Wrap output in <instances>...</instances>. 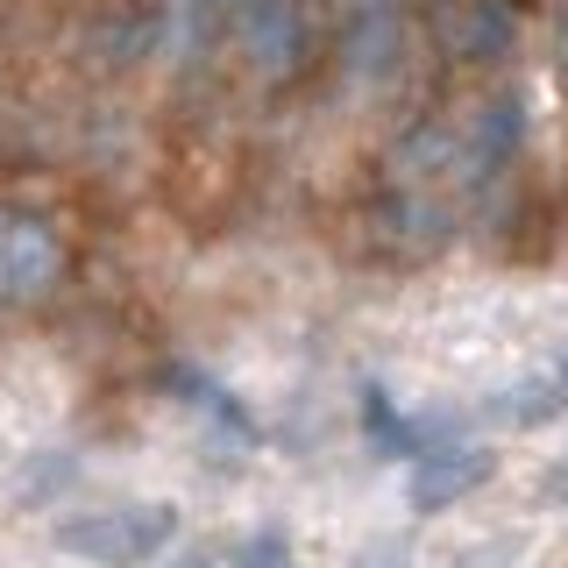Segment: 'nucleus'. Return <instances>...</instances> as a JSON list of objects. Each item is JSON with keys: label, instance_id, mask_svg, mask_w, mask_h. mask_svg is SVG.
I'll list each match as a JSON object with an SVG mask.
<instances>
[{"label": "nucleus", "instance_id": "nucleus-4", "mask_svg": "<svg viewBox=\"0 0 568 568\" xmlns=\"http://www.w3.org/2000/svg\"><path fill=\"white\" fill-rule=\"evenodd\" d=\"M526 150V93H497L469 114V135H462V178L469 185H490L497 171H511V156Z\"/></svg>", "mask_w": 568, "mask_h": 568}, {"label": "nucleus", "instance_id": "nucleus-5", "mask_svg": "<svg viewBox=\"0 0 568 568\" xmlns=\"http://www.w3.org/2000/svg\"><path fill=\"white\" fill-rule=\"evenodd\" d=\"M511 29H519L511 0H440V8H434L440 50H448V58H462V64L505 58V50H511Z\"/></svg>", "mask_w": 568, "mask_h": 568}, {"label": "nucleus", "instance_id": "nucleus-12", "mask_svg": "<svg viewBox=\"0 0 568 568\" xmlns=\"http://www.w3.org/2000/svg\"><path fill=\"white\" fill-rule=\"evenodd\" d=\"M511 561V540H490V555H462L455 568H505Z\"/></svg>", "mask_w": 568, "mask_h": 568}, {"label": "nucleus", "instance_id": "nucleus-10", "mask_svg": "<svg viewBox=\"0 0 568 568\" xmlns=\"http://www.w3.org/2000/svg\"><path fill=\"white\" fill-rule=\"evenodd\" d=\"M561 405H568V390H561L555 377H532V384L511 390V405H505V413L519 419V426H547V419L561 413Z\"/></svg>", "mask_w": 568, "mask_h": 568}, {"label": "nucleus", "instance_id": "nucleus-7", "mask_svg": "<svg viewBox=\"0 0 568 568\" xmlns=\"http://www.w3.org/2000/svg\"><path fill=\"white\" fill-rule=\"evenodd\" d=\"M398 43H405L398 0H348V43H342V58H348L355 79H390Z\"/></svg>", "mask_w": 568, "mask_h": 568}, {"label": "nucleus", "instance_id": "nucleus-2", "mask_svg": "<svg viewBox=\"0 0 568 568\" xmlns=\"http://www.w3.org/2000/svg\"><path fill=\"white\" fill-rule=\"evenodd\" d=\"M64 277V242L43 213L0 206V306H36Z\"/></svg>", "mask_w": 568, "mask_h": 568}, {"label": "nucleus", "instance_id": "nucleus-1", "mask_svg": "<svg viewBox=\"0 0 568 568\" xmlns=\"http://www.w3.org/2000/svg\"><path fill=\"white\" fill-rule=\"evenodd\" d=\"M178 540V505H106L58 526V547L100 568H150Z\"/></svg>", "mask_w": 568, "mask_h": 568}, {"label": "nucleus", "instance_id": "nucleus-13", "mask_svg": "<svg viewBox=\"0 0 568 568\" xmlns=\"http://www.w3.org/2000/svg\"><path fill=\"white\" fill-rule=\"evenodd\" d=\"M561 79H568V14H561Z\"/></svg>", "mask_w": 568, "mask_h": 568}, {"label": "nucleus", "instance_id": "nucleus-9", "mask_svg": "<svg viewBox=\"0 0 568 568\" xmlns=\"http://www.w3.org/2000/svg\"><path fill=\"white\" fill-rule=\"evenodd\" d=\"M71 476H79V462H71L64 448H50V455H36L29 469H22V505H50Z\"/></svg>", "mask_w": 568, "mask_h": 568}, {"label": "nucleus", "instance_id": "nucleus-11", "mask_svg": "<svg viewBox=\"0 0 568 568\" xmlns=\"http://www.w3.org/2000/svg\"><path fill=\"white\" fill-rule=\"evenodd\" d=\"M292 561V547H284V532H256V540H242L235 568H284Z\"/></svg>", "mask_w": 568, "mask_h": 568}, {"label": "nucleus", "instance_id": "nucleus-15", "mask_svg": "<svg viewBox=\"0 0 568 568\" xmlns=\"http://www.w3.org/2000/svg\"><path fill=\"white\" fill-rule=\"evenodd\" d=\"M555 384H561V390H568V355H561V369H555Z\"/></svg>", "mask_w": 568, "mask_h": 568}, {"label": "nucleus", "instance_id": "nucleus-3", "mask_svg": "<svg viewBox=\"0 0 568 568\" xmlns=\"http://www.w3.org/2000/svg\"><path fill=\"white\" fill-rule=\"evenodd\" d=\"M227 29L263 79H284V71L306 64V8L298 0H235Z\"/></svg>", "mask_w": 568, "mask_h": 568}, {"label": "nucleus", "instance_id": "nucleus-8", "mask_svg": "<svg viewBox=\"0 0 568 568\" xmlns=\"http://www.w3.org/2000/svg\"><path fill=\"white\" fill-rule=\"evenodd\" d=\"M363 426H369V448L377 455H419L426 440H419V426L390 405V390L384 384H363Z\"/></svg>", "mask_w": 568, "mask_h": 568}, {"label": "nucleus", "instance_id": "nucleus-14", "mask_svg": "<svg viewBox=\"0 0 568 568\" xmlns=\"http://www.w3.org/2000/svg\"><path fill=\"white\" fill-rule=\"evenodd\" d=\"M178 568H213V555H185V561H178Z\"/></svg>", "mask_w": 568, "mask_h": 568}, {"label": "nucleus", "instance_id": "nucleus-6", "mask_svg": "<svg viewBox=\"0 0 568 568\" xmlns=\"http://www.w3.org/2000/svg\"><path fill=\"white\" fill-rule=\"evenodd\" d=\"M497 476V455L490 448H426L419 462H413V511H426V519H434V511H448V505H462V497L469 490H484Z\"/></svg>", "mask_w": 568, "mask_h": 568}]
</instances>
